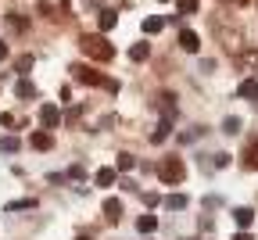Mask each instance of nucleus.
I'll use <instances>...</instances> for the list:
<instances>
[{
	"instance_id": "nucleus-1",
	"label": "nucleus",
	"mask_w": 258,
	"mask_h": 240,
	"mask_svg": "<svg viewBox=\"0 0 258 240\" xmlns=\"http://www.w3.org/2000/svg\"><path fill=\"white\" fill-rule=\"evenodd\" d=\"M79 47H83V54H90L93 61H111V57H115V47H111L104 36H83Z\"/></svg>"
},
{
	"instance_id": "nucleus-2",
	"label": "nucleus",
	"mask_w": 258,
	"mask_h": 240,
	"mask_svg": "<svg viewBox=\"0 0 258 240\" xmlns=\"http://www.w3.org/2000/svg\"><path fill=\"white\" fill-rule=\"evenodd\" d=\"M158 176H161V183H169V187H176V183H183V176H186V168H183V161L179 158H165L158 165Z\"/></svg>"
},
{
	"instance_id": "nucleus-3",
	"label": "nucleus",
	"mask_w": 258,
	"mask_h": 240,
	"mask_svg": "<svg viewBox=\"0 0 258 240\" xmlns=\"http://www.w3.org/2000/svg\"><path fill=\"white\" fill-rule=\"evenodd\" d=\"M72 72H76V79L86 83V86H104V76H101V72H93L90 65H76Z\"/></svg>"
},
{
	"instance_id": "nucleus-4",
	"label": "nucleus",
	"mask_w": 258,
	"mask_h": 240,
	"mask_svg": "<svg viewBox=\"0 0 258 240\" xmlns=\"http://www.w3.org/2000/svg\"><path fill=\"white\" fill-rule=\"evenodd\" d=\"M29 147H32V151H50V147H54V136H50L47 129H36V133L29 136Z\"/></svg>"
},
{
	"instance_id": "nucleus-5",
	"label": "nucleus",
	"mask_w": 258,
	"mask_h": 240,
	"mask_svg": "<svg viewBox=\"0 0 258 240\" xmlns=\"http://www.w3.org/2000/svg\"><path fill=\"white\" fill-rule=\"evenodd\" d=\"M40 122H43V129H54V126L61 122V111H57L54 104H43V108H40Z\"/></svg>"
},
{
	"instance_id": "nucleus-6",
	"label": "nucleus",
	"mask_w": 258,
	"mask_h": 240,
	"mask_svg": "<svg viewBox=\"0 0 258 240\" xmlns=\"http://www.w3.org/2000/svg\"><path fill=\"white\" fill-rule=\"evenodd\" d=\"M179 47L194 54V50L201 47V36H198V32H194V29H183V32H179Z\"/></svg>"
},
{
	"instance_id": "nucleus-7",
	"label": "nucleus",
	"mask_w": 258,
	"mask_h": 240,
	"mask_svg": "<svg viewBox=\"0 0 258 240\" xmlns=\"http://www.w3.org/2000/svg\"><path fill=\"white\" fill-rule=\"evenodd\" d=\"M115 176H118V168H108V165H104V168H97V176H93V179H97V187H111Z\"/></svg>"
},
{
	"instance_id": "nucleus-8",
	"label": "nucleus",
	"mask_w": 258,
	"mask_h": 240,
	"mask_svg": "<svg viewBox=\"0 0 258 240\" xmlns=\"http://www.w3.org/2000/svg\"><path fill=\"white\" fill-rule=\"evenodd\" d=\"M233 222H237L240 229H247V226L254 222V212H251V208H233Z\"/></svg>"
},
{
	"instance_id": "nucleus-9",
	"label": "nucleus",
	"mask_w": 258,
	"mask_h": 240,
	"mask_svg": "<svg viewBox=\"0 0 258 240\" xmlns=\"http://www.w3.org/2000/svg\"><path fill=\"white\" fill-rule=\"evenodd\" d=\"M104 215H108L111 222L122 219V201H118V197H108V201H104Z\"/></svg>"
},
{
	"instance_id": "nucleus-10",
	"label": "nucleus",
	"mask_w": 258,
	"mask_h": 240,
	"mask_svg": "<svg viewBox=\"0 0 258 240\" xmlns=\"http://www.w3.org/2000/svg\"><path fill=\"white\" fill-rule=\"evenodd\" d=\"M237 93L247 97V100H254V97H258V79H244V83L237 86Z\"/></svg>"
},
{
	"instance_id": "nucleus-11",
	"label": "nucleus",
	"mask_w": 258,
	"mask_h": 240,
	"mask_svg": "<svg viewBox=\"0 0 258 240\" xmlns=\"http://www.w3.org/2000/svg\"><path fill=\"white\" fill-rule=\"evenodd\" d=\"M15 93H18V97H25V100H29V97H36V86H32V83H29V79H25V76H22V79H18V83H15Z\"/></svg>"
},
{
	"instance_id": "nucleus-12",
	"label": "nucleus",
	"mask_w": 258,
	"mask_h": 240,
	"mask_svg": "<svg viewBox=\"0 0 258 240\" xmlns=\"http://www.w3.org/2000/svg\"><path fill=\"white\" fill-rule=\"evenodd\" d=\"M244 68H247V72H258V50H244L240 57H237Z\"/></svg>"
},
{
	"instance_id": "nucleus-13",
	"label": "nucleus",
	"mask_w": 258,
	"mask_h": 240,
	"mask_svg": "<svg viewBox=\"0 0 258 240\" xmlns=\"http://www.w3.org/2000/svg\"><path fill=\"white\" fill-rule=\"evenodd\" d=\"M22 151V140H15V136H0V154H15Z\"/></svg>"
},
{
	"instance_id": "nucleus-14",
	"label": "nucleus",
	"mask_w": 258,
	"mask_h": 240,
	"mask_svg": "<svg viewBox=\"0 0 258 240\" xmlns=\"http://www.w3.org/2000/svg\"><path fill=\"white\" fill-rule=\"evenodd\" d=\"M161 29H165V18H144V32H147V36H154V32H161Z\"/></svg>"
},
{
	"instance_id": "nucleus-15",
	"label": "nucleus",
	"mask_w": 258,
	"mask_h": 240,
	"mask_svg": "<svg viewBox=\"0 0 258 240\" xmlns=\"http://www.w3.org/2000/svg\"><path fill=\"white\" fill-rule=\"evenodd\" d=\"M169 129H172V118H161V122H158V129H154V136H151V140H154V144H161V140H165V136H169Z\"/></svg>"
},
{
	"instance_id": "nucleus-16",
	"label": "nucleus",
	"mask_w": 258,
	"mask_h": 240,
	"mask_svg": "<svg viewBox=\"0 0 258 240\" xmlns=\"http://www.w3.org/2000/svg\"><path fill=\"white\" fill-rule=\"evenodd\" d=\"M137 229H140V233H154V229H158V219H154V215H140V219H137Z\"/></svg>"
},
{
	"instance_id": "nucleus-17",
	"label": "nucleus",
	"mask_w": 258,
	"mask_h": 240,
	"mask_svg": "<svg viewBox=\"0 0 258 240\" xmlns=\"http://www.w3.org/2000/svg\"><path fill=\"white\" fill-rule=\"evenodd\" d=\"M244 165H247V168H258V140L247 144V151H244Z\"/></svg>"
},
{
	"instance_id": "nucleus-18",
	"label": "nucleus",
	"mask_w": 258,
	"mask_h": 240,
	"mask_svg": "<svg viewBox=\"0 0 258 240\" xmlns=\"http://www.w3.org/2000/svg\"><path fill=\"white\" fill-rule=\"evenodd\" d=\"M165 208H169V212H183V208H186V197H183V194L165 197Z\"/></svg>"
},
{
	"instance_id": "nucleus-19",
	"label": "nucleus",
	"mask_w": 258,
	"mask_h": 240,
	"mask_svg": "<svg viewBox=\"0 0 258 240\" xmlns=\"http://www.w3.org/2000/svg\"><path fill=\"white\" fill-rule=\"evenodd\" d=\"M147 54H151L147 43H133V47H129V57H133V61H147Z\"/></svg>"
},
{
	"instance_id": "nucleus-20",
	"label": "nucleus",
	"mask_w": 258,
	"mask_h": 240,
	"mask_svg": "<svg viewBox=\"0 0 258 240\" xmlns=\"http://www.w3.org/2000/svg\"><path fill=\"white\" fill-rule=\"evenodd\" d=\"M179 15H198V0H176Z\"/></svg>"
},
{
	"instance_id": "nucleus-21",
	"label": "nucleus",
	"mask_w": 258,
	"mask_h": 240,
	"mask_svg": "<svg viewBox=\"0 0 258 240\" xmlns=\"http://www.w3.org/2000/svg\"><path fill=\"white\" fill-rule=\"evenodd\" d=\"M133 165H137V158H133V154H118V165H115V168H118V172H129Z\"/></svg>"
},
{
	"instance_id": "nucleus-22",
	"label": "nucleus",
	"mask_w": 258,
	"mask_h": 240,
	"mask_svg": "<svg viewBox=\"0 0 258 240\" xmlns=\"http://www.w3.org/2000/svg\"><path fill=\"white\" fill-rule=\"evenodd\" d=\"M115 22H118V15L115 11H101V29L108 32V29H115Z\"/></svg>"
},
{
	"instance_id": "nucleus-23",
	"label": "nucleus",
	"mask_w": 258,
	"mask_h": 240,
	"mask_svg": "<svg viewBox=\"0 0 258 240\" xmlns=\"http://www.w3.org/2000/svg\"><path fill=\"white\" fill-rule=\"evenodd\" d=\"M240 126H244L240 118H226V122H222V133H230V136H233V133H240Z\"/></svg>"
},
{
	"instance_id": "nucleus-24",
	"label": "nucleus",
	"mask_w": 258,
	"mask_h": 240,
	"mask_svg": "<svg viewBox=\"0 0 258 240\" xmlns=\"http://www.w3.org/2000/svg\"><path fill=\"white\" fill-rule=\"evenodd\" d=\"M83 176H86V172H83V165H72V168H69V179H76V183H83Z\"/></svg>"
},
{
	"instance_id": "nucleus-25",
	"label": "nucleus",
	"mask_w": 258,
	"mask_h": 240,
	"mask_svg": "<svg viewBox=\"0 0 258 240\" xmlns=\"http://www.w3.org/2000/svg\"><path fill=\"white\" fill-rule=\"evenodd\" d=\"M15 68H18V72H22V76H25V72H29V68H32V57H29V54H25V57H18V65H15Z\"/></svg>"
},
{
	"instance_id": "nucleus-26",
	"label": "nucleus",
	"mask_w": 258,
	"mask_h": 240,
	"mask_svg": "<svg viewBox=\"0 0 258 240\" xmlns=\"http://www.w3.org/2000/svg\"><path fill=\"white\" fill-rule=\"evenodd\" d=\"M233 240H254V236H251V233H237Z\"/></svg>"
},
{
	"instance_id": "nucleus-27",
	"label": "nucleus",
	"mask_w": 258,
	"mask_h": 240,
	"mask_svg": "<svg viewBox=\"0 0 258 240\" xmlns=\"http://www.w3.org/2000/svg\"><path fill=\"white\" fill-rule=\"evenodd\" d=\"M8 57V43H0V61H4Z\"/></svg>"
},
{
	"instance_id": "nucleus-28",
	"label": "nucleus",
	"mask_w": 258,
	"mask_h": 240,
	"mask_svg": "<svg viewBox=\"0 0 258 240\" xmlns=\"http://www.w3.org/2000/svg\"><path fill=\"white\" fill-rule=\"evenodd\" d=\"M61 4H64V8H69V0H61Z\"/></svg>"
},
{
	"instance_id": "nucleus-29",
	"label": "nucleus",
	"mask_w": 258,
	"mask_h": 240,
	"mask_svg": "<svg viewBox=\"0 0 258 240\" xmlns=\"http://www.w3.org/2000/svg\"><path fill=\"white\" fill-rule=\"evenodd\" d=\"M161 4H169V0H161Z\"/></svg>"
},
{
	"instance_id": "nucleus-30",
	"label": "nucleus",
	"mask_w": 258,
	"mask_h": 240,
	"mask_svg": "<svg viewBox=\"0 0 258 240\" xmlns=\"http://www.w3.org/2000/svg\"><path fill=\"white\" fill-rule=\"evenodd\" d=\"M83 240H86V236H83Z\"/></svg>"
}]
</instances>
